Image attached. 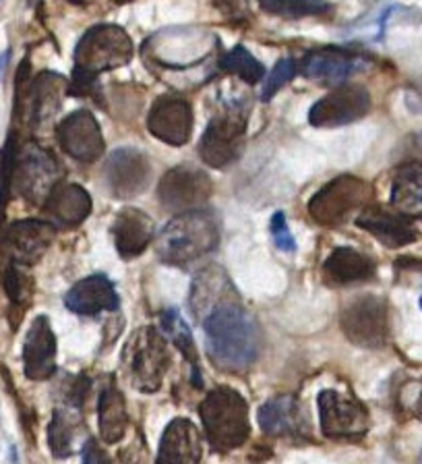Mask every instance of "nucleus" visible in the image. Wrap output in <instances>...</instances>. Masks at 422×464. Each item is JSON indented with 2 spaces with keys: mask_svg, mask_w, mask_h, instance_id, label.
Returning a JSON list of instances; mask_svg holds the SVG:
<instances>
[{
  "mask_svg": "<svg viewBox=\"0 0 422 464\" xmlns=\"http://www.w3.org/2000/svg\"><path fill=\"white\" fill-rule=\"evenodd\" d=\"M83 464H112V460L100 443L89 440L83 448Z\"/></svg>",
  "mask_w": 422,
  "mask_h": 464,
  "instance_id": "4c0bfd02",
  "label": "nucleus"
},
{
  "mask_svg": "<svg viewBox=\"0 0 422 464\" xmlns=\"http://www.w3.org/2000/svg\"><path fill=\"white\" fill-rule=\"evenodd\" d=\"M75 434H77V425L75 421L71 419V417L61 410H56L55 413V419L50 423V429H48V443H50V450L52 454L56 456V459H67V456L72 454V446H75Z\"/></svg>",
  "mask_w": 422,
  "mask_h": 464,
  "instance_id": "473e14b6",
  "label": "nucleus"
},
{
  "mask_svg": "<svg viewBox=\"0 0 422 464\" xmlns=\"http://www.w3.org/2000/svg\"><path fill=\"white\" fill-rule=\"evenodd\" d=\"M377 274V265L371 257L352 247H338L323 262V278L332 287L367 282Z\"/></svg>",
  "mask_w": 422,
  "mask_h": 464,
  "instance_id": "b1692460",
  "label": "nucleus"
},
{
  "mask_svg": "<svg viewBox=\"0 0 422 464\" xmlns=\"http://www.w3.org/2000/svg\"><path fill=\"white\" fill-rule=\"evenodd\" d=\"M151 166L148 156L135 148H118L112 151L104 166L106 187L116 199H131L148 189Z\"/></svg>",
  "mask_w": 422,
  "mask_h": 464,
  "instance_id": "4468645a",
  "label": "nucleus"
},
{
  "mask_svg": "<svg viewBox=\"0 0 422 464\" xmlns=\"http://www.w3.org/2000/svg\"><path fill=\"white\" fill-rule=\"evenodd\" d=\"M23 367L31 382H44L56 371V336L50 320L38 315L23 342Z\"/></svg>",
  "mask_w": 422,
  "mask_h": 464,
  "instance_id": "f3484780",
  "label": "nucleus"
},
{
  "mask_svg": "<svg viewBox=\"0 0 422 464\" xmlns=\"http://www.w3.org/2000/svg\"><path fill=\"white\" fill-rule=\"evenodd\" d=\"M209 359L217 369L242 371L257 361L261 330L239 301L224 303L203 317Z\"/></svg>",
  "mask_w": 422,
  "mask_h": 464,
  "instance_id": "f257e3e1",
  "label": "nucleus"
},
{
  "mask_svg": "<svg viewBox=\"0 0 422 464\" xmlns=\"http://www.w3.org/2000/svg\"><path fill=\"white\" fill-rule=\"evenodd\" d=\"M203 456L201 434L189 419H174L164 429L156 464H199Z\"/></svg>",
  "mask_w": 422,
  "mask_h": 464,
  "instance_id": "412c9836",
  "label": "nucleus"
},
{
  "mask_svg": "<svg viewBox=\"0 0 422 464\" xmlns=\"http://www.w3.org/2000/svg\"><path fill=\"white\" fill-rule=\"evenodd\" d=\"M6 295L11 296L13 303H23L30 295V278L19 270V265L9 263L3 276Z\"/></svg>",
  "mask_w": 422,
  "mask_h": 464,
  "instance_id": "c9c22d12",
  "label": "nucleus"
},
{
  "mask_svg": "<svg viewBox=\"0 0 422 464\" xmlns=\"http://www.w3.org/2000/svg\"><path fill=\"white\" fill-rule=\"evenodd\" d=\"M259 425L267 435H292L302 427V413L292 396H275L259 408Z\"/></svg>",
  "mask_w": 422,
  "mask_h": 464,
  "instance_id": "cd10ccee",
  "label": "nucleus"
},
{
  "mask_svg": "<svg viewBox=\"0 0 422 464\" xmlns=\"http://www.w3.org/2000/svg\"><path fill=\"white\" fill-rule=\"evenodd\" d=\"M319 417L323 434L333 440H359L368 431V410L338 390L319 394Z\"/></svg>",
  "mask_w": 422,
  "mask_h": 464,
  "instance_id": "f8f14e48",
  "label": "nucleus"
},
{
  "mask_svg": "<svg viewBox=\"0 0 422 464\" xmlns=\"http://www.w3.org/2000/svg\"><path fill=\"white\" fill-rule=\"evenodd\" d=\"M9 168L11 187L31 203H46L63 175L56 158L38 143H28L21 151L13 154Z\"/></svg>",
  "mask_w": 422,
  "mask_h": 464,
  "instance_id": "0eeeda50",
  "label": "nucleus"
},
{
  "mask_svg": "<svg viewBox=\"0 0 422 464\" xmlns=\"http://www.w3.org/2000/svg\"><path fill=\"white\" fill-rule=\"evenodd\" d=\"M44 205L46 214L63 227H77L91 214L89 193L72 183H58Z\"/></svg>",
  "mask_w": 422,
  "mask_h": 464,
  "instance_id": "393cba45",
  "label": "nucleus"
},
{
  "mask_svg": "<svg viewBox=\"0 0 422 464\" xmlns=\"http://www.w3.org/2000/svg\"><path fill=\"white\" fill-rule=\"evenodd\" d=\"M220 243V228L207 211L176 214L156 236V253L164 263L184 265L201 260Z\"/></svg>",
  "mask_w": 422,
  "mask_h": 464,
  "instance_id": "f03ea898",
  "label": "nucleus"
},
{
  "mask_svg": "<svg viewBox=\"0 0 422 464\" xmlns=\"http://www.w3.org/2000/svg\"><path fill=\"white\" fill-rule=\"evenodd\" d=\"M58 143L72 160L91 164L104 156L106 143L100 123L89 110H75L58 125Z\"/></svg>",
  "mask_w": 422,
  "mask_h": 464,
  "instance_id": "2eb2a0df",
  "label": "nucleus"
},
{
  "mask_svg": "<svg viewBox=\"0 0 422 464\" xmlns=\"http://www.w3.org/2000/svg\"><path fill=\"white\" fill-rule=\"evenodd\" d=\"M214 185L206 170L190 164H181L170 168L157 187V199L162 208L174 214L197 211L209 202Z\"/></svg>",
  "mask_w": 422,
  "mask_h": 464,
  "instance_id": "1a4fd4ad",
  "label": "nucleus"
},
{
  "mask_svg": "<svg viewBox=\"0 0 422 464\" xmlns=\"http://www.w3.org/2000/svg\"><path fill=\"white\" fill-rule=\"evenodd\" d=\"M199 415L215 452L241 448L249 440V404L232 388H215L203 398Z\"/></svg>",
  "mask_w": 422,
  "mask_h": 464,
  "instance_id": "7ed1b4c3",
  "label": "nucleus"
},
{
  "mask_svg": "<svg viewBox=\"0 0 422 464\" xmlns=\"http://www.w3.org/2000/svg\"><path fill=\"white\" fill-rule=\"evenodd\" d=\"M114 247L122 260H135L139 257L149 243L154 241L156 228L151 218L137 208H127L118 211L110 227Z\"/></svg>",
  "mask_w": 422,
  "mask_h": 464,
  "instance_id": "aec40b11",
  "label": "nucleus"
},
{
  "mask_svg": "<svg viewBox=\"0 0 422 464\" xmlns=\"http://www.w3.org/2000/svg\"><path fill=\"white\" fill-rule=\"evenodd\" d=\"M371 106V94L362 85H342L313 104L308 110V123L319 129L344 127L365 118Z\"/></svg>",
  "mask_w": 422,
  "mask_h": 464,
  "instance_id": "9b49d317",
  "label": "nucleus"
},
{
  "mask_svg": "<svg viewBox=\"0 0 422 464\" xmlns=\"http://www.w3.org/2000/svg\"><path fill=\"white\" fill-rule=\"evenodd\" d=\"M342 330L348 340L365 348H379L387 340V305L379 296H359L342 311Z\"/></svg>",
  "mask_w": 422,
  "mask_h": 464,
  "instance_id": "9d476101",
  "label": "nucleus"
},
{
  "mask_svg": "<svg viewBox=\"0 0 422 464\" xmlns=\"http://www.w3.org/2000/svg\"><path fill=\"white\" fill-rule=\"evenodd\" d=\"M71 3H75V4L81 3V4H83V3H89V0H71Z\"/></svg>",
  "mask_w": 422,
  "mask_h": 464,
  "instance_id": "ea45409f",
  "label": "nucleus"
},
{
  "mask_svg": "<svg viewBox=\"0 0 422 464\" xmlns=\"http://www.w3.org/2000/svg\"><path fill=\"white\" fill-rule=\"evenodd\" d=\"M193 108L181 96H160L148 115V129L156 139L168 145H184L193 135Z\"/></svg>",
  "mask_w": 422,
  "mask_h": 464,
  "instance_id": "dca6fc26",
  "label": "nucleus"
},
{
  "mask_svg": "<svg viewBox=\"0 0 422 464\" xmlns=\"http://www.w3.org/2000/svg\"><path fill=\"white\" fill-rule=\"evenodd\" d=\"M97 423H100V437L106 443L121 442L127 434V402L114 383H108L97 398Z\"/></svg>",
  "mask_w": 422,
  "mask_h": 464,
  "instance_id": "bb28decb",
  "label": "nucleus"
},
{
  "mask_svg": "<svg viewBox=\"0 0 422 464\" xmlns=\"http://www.w3.org/2000/svg\"><path fill=\"white\" fill-rule=\"evenodd\" d=\"M392 203L406 216H422V164H401L393 175Z\"/></svg>",
  "mask_w": 422,
  "mask_h": 464,
  "instance_id": "c85d7f7f",
  "label": "nucleus"
},
{
  "mask_svg": "<svg viewBox=\"0 0 422 464\" xmlns=\"http://www.w3.org/2000/svg\"><path fill=\"white\" fill-rule=\"evenodd\" d=\"M368 197L365 181L352 175H342L316 191L308 202V216L321 227H338L348 216L362 208Z\"/></svg>",
  "mask_w": 422,
  "mask_h": 464,
  "instance_id": "6e6552de",
  "label": "nucleus"
},
{
  "mask_svg": "<svg viewBox=\"0 0 422 464\" xmlns=\"http://www.w3.org/2000/svg\"><path fill=\"white\" fill-rule=\"evenodd\" d=\"M259 6L269 15L283 19L319 17L332 13V4L327 0H259Z\"/></svg>",
  "mask_w": 422,
  "mask_h": 464,
  "instance_id": "2f4dec72",
  "label": "nucleus"
},
{
  "mask_svg": "<svg viewBox=\"0 0 422 464\" xmlns=\"http://www.w3.org/2000/svg\"><path fill=\"white\" fill-rule=\"evenodd\" d=\"M67 91V82L56 73H42L34 85L28 88V110L25 116L34 125L48 123L61 110L63 96Z\"/></svg>",
  "mask_w": 422,
  "mask_h": 464,
  "instance_id": "a878e982",
  "label": "nucleus"
},
{
  "mask_svg": "<svg viewBox=\"0 0 422 464\" xmlns=\"http://www.w3.org/2000/svg\"><path fill=\"white\" fill-rule=\"evenodd\" d=\"M217 66H220V71L230 73V75L239 77L241 82L249 85H257L266 75L263 64L250 55L245 46H236V48L224 52L220 61H217Z\"/></svg>",
  "mask_w": 422,
  "mask_h": 464,
  "instance_id": "7c9ffc66",
  "label": "nucleus"
},
{
  "mask_svg": "<svg viewBox=\"0 0 422 464\" xmlns=\"http://www.w3.org/2000/svg\"><path fill=\"white\" fill-rule=\"evenodd\" d=\"M162 331L164 336H168L170 340L176 344V348L181 350V355L190 363V377H193V383L197 388H201V371H199V359H197V350L193 342V334H190V328L187 322L182 320L181 314L174 309L162 314Z\"/></svg>",
  "mask_w": 422,
  "mask_h": 464,
  "instance_id": "c756f323",
  "label": "nucleus"
},
{
  "mask_svg": "<svg viewBox=\"0 0 422 464\" xmlns=\"http://www.w3.org/2000/svg\"><path fill=\"white\" fill-rule=\"evenodd\" d=\"M215 6L226 17L242 19L247 15V0H215Z\"/></svg>",
  "mask_w": 422,
  "mask_h": 464,
  "instance_id": "58836bf2",
  "label": "nucleus"
},
{
  "mask_svg": "<svg viewBox=\"0 0 422 464\" xmlns=\"http://www.w3.org/2000/svg\"><path fill=\"white\" fill-rule=\"evenodd\" d=\"M418 408H420V415H422V396H420V404H418Z\"/></svg>",
  "mask_w": 422,
  "mask_h": 464,
  "instance_id": "a19ab883",
  "label": "nucleus"
},
{
  "mask_svg": "<svg viewBox=\"0 0 422 464\" xmlns=\"http://www.w3.org/2000/svg\"><path fill=\"white\" fill-rule=\"evenodd\" d=\"M356 227L367 230L387 249H400L414 245L420 238L418 228L414 227L410 216L393 214L384 208H365L356 218Z\"/></svg>",
  "mask_w": 422,
  "mask_h": 464,
  "instance_id": "a211bd4d",
  "label": "nucleus"
},
{
  "mask_svg": "<svg viewBox=\"0 0 422 464\" xmlns=\"http://www.w3.org/2000/svg\"><path fill=\"white\" fill-rule=\"evenodd\" d=\"M121 365L135 390L143 394L157 392L170 367V348L164 331L154 326L135 330L124 344Z\"/></svg>",
  "mask_w": 422,
  "mask_h": 464,
  "instance_id": "20e7f679",
  "label": "nucleus"
},
{
  "mask_svg": "<svg viewBox=\"0 0 422 464\" xmlns=\"http://www.w3.org/2000/svg\"><path fill=\"white\" fill-rule=\"evenodd\" d=\"M296 71H299V64H296L292 58H282L278 61V64L274 66V71L269 73L266 83H263L261 88V99L263 102H269L278 91L286 85L290 79L296 75Z\"/></svg>",
  "mask_w": 422,
  "mask_h": 464,
  "instance_id": "72a5a7b5",
  "label": "nucleus"
},
{
  "mask_svg": "<svg viewBox=\"0 0 422 464\" xmlns=\"http://www.w3.org/2000/svg\"><path fill=\"white\" fill-rule=\"evenodd\" d=\"M420 309H422V296H420Z\"/></svg>",
  "mask_w": 422,
  "mask_h": 464,
  "instance_id": "79ce46f5",
  "label": "nucleus"
},
{
  "mask_svg": "<svg viewBox=\"0 0 422 464\" xmlns=\"http://www.w3.org/2000/svg\"><path fill=\"white\" fill-rule=\"evenodd\" d=\"M247 110L241 104H230L226 110L207 123L199 142V156L211 168H228L245 150Z\"/></svg>",
  "mask_w": 422,
  "mask_h": 464,
  "instance_id": "39448f33",
  "label": "nucleus"
},
{
  "mask_svg": "<svg viewBox=\"0 0 422 464\" xmlns=\"http://www.w3.org/2000/svg\"><path fill=\"white\" fill-rule=\"evenodd\" d=\"M272 236H274V243L275 247L280 251H286V253H292L296 251V241L294 236L290 235V228H288V222H286V216L278 211V214H274L272 218Z\"/></svg>",
  "mask_w": 422,
  "mask_h": 464,
  "instance_id": "e433bc0d",
  "label": "nucleus"
},
{
  "mask_svg": "<svg viewBox=\"0 0 422 464\" xmlns=\"http://www.w3.org/2000/svg\"><path fill=\"white\" fill-rule=\"evenodd\" d=\"M64 305L77 315H100L104 311H116L121 305V298L108 278L102 274L83 278L72 287L67 296H64Z\"/></svg>",
  "mask_w": 422,
  "mask_h": 464,
  "instance_id": "4be33fe9",
  "label": "nucleus"
},
{
  "mask_svg": "<svg viewBox=\"0 0 422 464\" xmlns=\"http://www.w3.org/2000/svg\"><path fill=\"white\" fill-rule=\"evenodd\" d=\"M56 236V227L46 220L13 222L0 235V251L9 257V263L34 265L42 257Z\"/></svg>",
  "mask_w": 422,
  "mask_h": 464,
  "instance_id": "ddd939ff",
  "label": "nucleus"
},
{
  "mask_svg": "<svg viewBox=\"0 0 422 464\" xmlns=\"http://www.w3.org/2000/svg\"><path fill=\"white\" fill-rule=\"evenodd\" d=\"M67 94L79 96V98H91L94 102L104 106V94H102L100 82H97V75L79 69V66H75V71H72V82L69 83Z\"/></svg>",
  "mask_w": 422,
  "mask_h": 464,
  "instance_id": "f704fd0d",
  "label": "nucleus"
},
{
  "mask_svg": "<svg viewBox=\"0 0 422 464\" xmlns=\"http://www.w3.org/2000/svg\"><path fill=\"white\" fill-rule=\"evenodd\" d=\"M362 56L342 48H321L302 58L299 69L307 79L327 85L346 83L354 73L362 69Z\"/></svg>",
  "mask_w": 422,
  "mask_h": 464,
  "instance_id": "6ab92c4d",
  "label": "nucleus"
},
{
  "mask_svg": "<svg viewBox=\"0 0 422 464\" xmlns=\"http://www.w3.org/2000/svg\"><path fill=\"white\" fill-rule=\"evenodd\" d=\"M230 301H239V293H236L226 271L211 265L195 276L193 287H190V311L195 315L203 320L209 311Z\"/></svg>",
  "mask_w": 422,
  "mask_h": 464,
  "instance_id": "5701e85b",
  "label": "nucleus"
},
{
  "mask_svg": "<svg viewBox=\"0 0 422 464\" xmlns=\"http://www.w3.org/2000/svg\"><path fill=\"white\" fill-rule=\"evenodd\" d=\"M133 58V42L129 33L118 25L102 23L83 33L75 48V66L79 69L100 73L121 69Z\"/></svg>",
  "mask_w": 422,
  "mask_h": 464,
  "instance_id": "423d86ee",
  "label": "nucleus"
}]
</instances>
